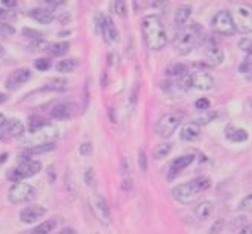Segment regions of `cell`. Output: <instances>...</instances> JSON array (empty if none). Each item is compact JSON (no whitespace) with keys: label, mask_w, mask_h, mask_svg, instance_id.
Listing matches in <instances>:
<instances>
[{"label":"cell","mask_w":252,"mask_h":234,"mask_svg":"<svg viewBox=\"0 0 252 234\" xmlns=\"http://www.w3.org/2000/svg\"><path fill=\"white\" fill-rule=\"evenodd\" d=\"M32 76V71L29 68H19V70H14L12 73L8 76L5 85L8 90H15L19 88L20 85H23L25 82H28Z\"/></svg>","instance_id":"obj_13"},{"label":"cell","mask_w":252,"mask_h":234,"mask_svg":"<svg viewBox=\"0 0 252 234\" xmlns=\"http://www.w3.org/2000/svg\"><path fill=\"white\" fill-rule=\"evenodd\" d=\"M33 66H35V68L40 70V71H46V70L50 67V60H47V58H40V60L35 61Z\"/></svg>","instance_id":"obj_37"},{"label":"cell","mask_w":252,"mask_h":234,"mask_svg":"<svg viewBox=\"0 0 252 234\" xmlns=\"http://www.w3.org/2000/svg\"><path fill=\"white\" fill-rule=\"evenodd\" d=\"M111 6H113V11H114V14H117L119 17H125L126 15V3L125 2H113L111 3Z\"/></svg>","instance_id":"obj_33"},{"label":"cell","mask_w":252,"mask_h":234,"mask_svg":"<svg viewBox=\"0 0 252 234\" xmlns=\"http://www.w3.org/2000/svg\"><path fill=\"white\" fill-rule=\"evenodd\" d=\"M201 134V125L197 122H189L181 130V140L184 141H193Z\"/></svg>","instance_id":"obj_18"},{"label":"cell","mask_w":252,"mask_h":234,"mask_svg":"<svg viewBox=\"0 0 252 234\" xmlns=\"http://www.w3.org/2000/svg\"><path fill=\"white\" fill-rule=\"evenodd\" d=\"M239 47H240L242 50L249 52V50L252 49V41H251L249 38H242V40L239 41Z\"/></svg>","instance_id":"obj_43"},{"label":"cell","mask_w":252,"mask_h":234,"mask_svg":"<svg viewBox=\"0 0 252 234\" xmlns=\"http://www.w3.org/2000/svg\"><path fill=\"white\" fill-rule=\"evenodd\" d=\"M6 158H8V154H2V155H0V166H2V165L5 163Z\"/></svg>","instance_id":"obj_52"},{"label":"cell","mask_w":252,"mask_h":234,"mask_svg":"<svg viewBox=\"0 0 252 234\" xmlns=\"http://www.w3.org/2000/svg\"><path fill=\"white\" fill-rule=\"evenodd\" d=\"M170 152H172V145H170V143H161V145H157L154 148V157L157 160L166 158Z\"/></svg>","instance_id":"obj_26"},{"label":"cell","mask_w":252,"mask_h":234,"mask_svg":"<svg viewBox=\"0 0 252 234\" xmlns=\"http://www.w3.org/2000/svg\"><path fill=\"white\" fill-rule=\"evenodd\" d=\"M46 125H47V122H46L44 117H41V116H32V117H29V125H28V128H29V133L33 134V133L40 131L41 128H44Z\"/></svg>","instance_id":"obj_25"},{"label":"cell","mask_w":252,"mask_h":234,"mask_svg":"<svg viewBox=\"0 0 252 234\" xmlns=\"http://www.w3.org/2000/svg\"><path fill=\"white\" fill-rule=\"evenodd\" d=\"M245 64L249 66V67H252V49L248 52V55H246V58H245Z\"/></svg>","instance_id":"obj_47"},{"label":"cell","mask_w":252,"mask_h":234,"mask_svg":"<svg viewBox=\"0 0 252 234\" xmlns=\"http://www.w3.org/2000/svg\"><path fill=\"white\" fill-rule=\"evenodd\" d=\"M79 152L84 157H90L93 154V145H92V143H82L81 148H79Z\"/></svg>","instance_id":"obj_41"},{"label":"cell","mask_w":252,"mask_h":234,"mask_svg":"<svg viewBox=\"0 0 252 234\" xmlns=\"http://www.w3.org/2000/svg\"><path fill=\"white\" fill-rule=\"evenodd\" d=\"M232 19L236 29L242 33H252V6L240 5L234 9Z\"/></svg>","instance_id":"obj_9"},{"label":"cell","mask_w":252,"mask_h":234,"mask_svg":"<svg viewBox=\"0 0 252 234\" xmlns=\"http://www.w3.org/2000/svg\"><path fill=\"white\" fill-rule=\"evenodd\" d=\"M138 166H140L141 170H148V157H146V152L143 149L138 152Z\"/></svg>","instance_id":"obj_38"},{"label":"cell","mask_w":252,"mask_h":234,"mask_svg":"<svg viewBox=\"0 0 252 234\" xmlns=\"http://www.w3.org/2000/svg\"><path fill=\"white\" fill-rule=\"evenodd\" d=\"M35 22H38L41 25H50L53 20H55V15L50 9H46V8H35L31 11L29 14Z\"/></svg>","instance_id":"obj_19"},{"label":"cell","mask_w":252,"mask_h":234,"mask_svg":"<svg viewBox=\"0 0 252 234\" xmlns=\"http://www.w3.org/2000/svg\"><path fill=\"white\" fill-rule=\"evenodd\" d=\"M194 105H196L197 110L205 111V110H208V108H210V100H208L207 98H201V99H197V100H196Z\"/></svg>","instance_id":"obj_42"},{"label":"cell","mask_w":252,"mask_h":234,"mask_svg":"<svg viewBox=\"0 0 252 234\" xmlns=\"http://www.w3.org/2000/svg\"><path fill=\"white\" fill-rule=\"evenodd\" d=\"M225 135L229 141L234 143H242L248 140V133L242 128H234V127H228L225 131Z\"/></svg>","instance_id":"obj_22"},{"label":"cell","mask_w":252,"mask_h":234,"mask_svg":"<svg viewBox=\"0 0 252 234\" xmlns=\"http://www.w3.org/2000/svg\"><path fill=\"white\" fill-rule=\"evenodd\" d=\"M202 33V28L199 25H190L184 28L181 32L176 33L173 40V47L179 53V55H189V53L194 49L197 40H199Z\"/></svg>","instance_id":"obj_3"},{"label":"cell","mask_w":252,"mask_h":234,"mask_svg":"<svg viewBox=\"0 0 252 234\" xmlns=\"http://www.w3.org/2000/svg\"><path fill=\"white\" fill-rule=\"evenodd\" d=\"M249 106H251V108H249V110H251V111H252V99H251V100H249Z\"/></svg>","instance_id":"obj_56"},{"label":"cell","mask_w":252,"mask_h":234,"mask_svg":"<svg viewBox=\"0 0 252 234\" xmlns=\"http://www.w3.org/2000/svg\"><path fill=\"white\" fill-rule=\"evenodd\" d=\"M46 5H47V6H53V8H58V6L63 5V2H47Z\"/></svg>","instance_id":"obj_51"},{"label":"cell","mask_w":252,"mask_h":234,"mask_svg":"<svg viewBox=\"0 0 252 234\" xmlns=\"http://www.w3.org/2000/svg\"><path fill=\"white\" fill-rule=\"evenodd\" d=\"M205 60H207V63L210 66H214V67L216 66H220L223 63V60H225V53H223V50L220 47L211 46L207 50V53H205Z\"/></svg>","instance_id":"obj_20"},{"label":"cell","mask_w":252,"mask_h":234,"mask_svg":"<svg viewBox=\"0 0 252 234\" xmlns=\"http://www.w3.org/2000/svg\"><path fill=\"white\" fill-rule=\"evenodd\" d=\"M223 221L222 219H218L216 221L213 225H211V228H210V233L208 234H220L222 233V230H223Z\"/></svg>","instance_id":"obj_39"},{"label":"cell","mask_w":252,"mask_h":234,"mask_svg":"<svg viewBox=\"0 0 252 234\" xmlns=\"http://www.w3.org/2000/svg\"><path fill=\"white\" fill-rule=\"evenodd\" d=\"M3 14H5V11H3V9H2V8H0V17H2V15H3Z\"/></svg>","instance_id":"obj_55"},{"label":"cell","mask_w":252,"mask_h":234,"mask_svg":"<svg viewBox=\"0 0 252 234\" xmlns=\"http://www.w3.org/2000/svg\"><path fill=\"white\" fill-rule=\"evenodd\" d=\"M102 32H103V37L108 43H113V41H117L119 40V31L114 25V22L111 20V17H103L102 19Z\"/></svg>","instance_id":"obj_17"},{"label":"cell","mask_w":252,"mask_h":234,"mask_svg":"<svg viewBox=\"0 0 252 234\" xmlns=\"http://www.w3.org/2000/svg\"><path fill=\"white\" fill-rule=\"evenodd\" d=\"M186 90L189 88H196L201 90V92H208L214 87V78L207 73V71H194V73L186 75L183 78V84H181Z\"/></svg>","instance_id":"obj_6"},{"label":"cell","mask_w":252,"mask_h":234,"mask_svg":"<svg viewBox=\"0 0 252 234\" xmlns=\"http://www.w3.org/2000/svg\"><path fill=\"white\" fill-rule=\"evenodd\" d=\"M2 5L6 6V8H14V6H17V2H9V0H3Z\"/></svg>","instance_id":"obj_49"},{"label":"cell","mask_w":252,"mask_h":234,"mask_svg":"<svg viewBox=\"0 0 252 234\" xmlns=\"http://www.w3.org/2000/svg\"><path fill=\"white\" fill-rule=\"evenodd\" d=\"M193 161H194V155H193V154H187V155L178 157V158L173 161V163L170 165L167 178H169V179H173L175 176H178L179 173H181L186 167H189V166L193 163Z\"/></svg>","instance_id":"obj_16"},{"label":"cell","mask_w":252,"mask_h":234,"mask_svg":"<svg viewBox=\"0 0 252 234\" xmlns=\"http://www.w3.org/2000/svg\"><path fill=\"white\" fill-rule=\"evenodd\" d=\"M6 120H8V119H6V117H5V116L2 114V113H0V127H2V125H3V123H5Z\"/></svg>","instance_id":"obj_54"},{"label":"cell","mask_w":252,"mask_h":234,"mask_svg":"<svg viewBox=\"0 0 252 234\" xmlns=\"http://www.w3.org/2000/svg\"><path fill=\"white\" fill-rule=\"evenodd\" d=\"M35 196H37V190H35V187H32L31 184H26V183H15L11 186V189L8 192V200L12 204L31 202Z\"/></svg>","instance_id":"obj_7"},{"label":"cell","mask_w":252,"mask_h":234,"mask_svg":"<svg viewBox=\"0 0 252 234\" xmlns=\"http://www.w3.org/2000/svg\"><path fill=\"white\" fill-rule=\"evenodd\" d=\"M68 47H70V44H68V43H65V41H61V43H55V44H52V46L49 47V52L52 53L53 57H61V55H64V53L68 50Z\"/></svg>","instance_id":"obj_30"},{"label":"cell","mask_w":252,"mask_h":234,"mask_svg":"<svg viewBox=\"0 0 252 234\" xmlns=\"http://www.w3.org/2000/svg\"><path fill=\"white\" fill-rule=\"evenodd\" d=\"M6 99H8V96H6L5 93H0V103H3V102H6Z\"/></svg>","instance_id":"obj_53"},{"label":"cell","mask_w":252,"mask_h":234,"mask_svg":"<svg viewBox=\"0 0 252 234\" xmlns=\"http://www.w3.org/2000/svg\"><path fill=\"white\" fill-rule=\"evenodd\" d=\"M239 234H252V224H251V225H248V227H245Z\"/></svg>","instance_id":"obj_50"},{"label":"cell","mask_w":252,"mask_h":234,"mask_svg":"<svg viewBox=\"0 0 252 234\" xmlns=\"http://www.w3.org/2000/svg\"><path fill=\"white\" fill-rule=\"evenodd\" d=\"M123 189L125 190H132V179L131 178H125L123 179Z\"/></svg>","instance_id":"obj_45"},{"label":"cell","mask_w":252,"mask_h":234,"mask_svg":"<svg viewBox=\"0 0 252 234\" xmlns=\"http://www.w3.org/2000/svg\"><path fill=\"white\" fill-rule=\"evenodd\" d=\"M55 225H57V221H55V219L44 221L43 224H40V225L35 227V228L32 230L31 234H49L53 228H55Z\"/></svg>","instance_id":"obj_27"},{"label":"cell","mask_w":252,"mask_h":234,"mask_svg":"<svg viewBox=\"0 0 252 234\" xmlns=\"http://www.w3.org/2000/svg\"><path fill=\"white\" fill-rule=\"evenodd\" d=\"M239 208L245 213H252V193H249L243 198Z\"/></svg>","instance_id":"obj_32"},{"label":"cell","mask_w":252,"mask_h":234,"mask_svg":"<svg viewBox=\"0 0 252 234\" xmlns=\"http://www.w3.org/2000/svg\"><path fill=\"white\" fill-rule=\"evenodd\" d=\"M184 120V114L183 113H167L164 116H161L157 123H155V133L163 137V138H169L173 135V133L178 130L179 125Z\"/></svg>","instance_id":"obj_4"},{"label":"cell","mask_w":252,"mask_h":234,"mask_svg":"<svg viewBox=\"0 0 252 234\" xmlns=\"http://www.w3.org/2000/svg\"><path fill=\"white\" fill-rule=\"evenodd\" d=\"M213 210H214V207H213V202H210V201H202V202H199L196 205V208H194V216L199 221H205V219H208L210 216H211V213H213Z\"/></svg>","instance_id":"obj_21"},{"label":"cell","mask_w":252,"mask_h":234,"mask_svg":"<svg viewBox=\"0 0 252 234\" xmlns=\"http://www.w3.org/2000/svg\"><path fill=\"white\" fill-rule=\"evenodd\" d=\"M64 88H65L64 79H57V81H52L47 85H44V90H53V92H61Z\"/></svg>","instance_id":"obj_31"},{"label":"cell","mask_w":252,"mask_h":234,"mask_svg":"<svg viewBox=\"0 0 252 234\" xmlns=\"http://www.w3.org/2000/svg\"><path fill=\"white\" fill-rule=\"evenodd\" d=\"M167 75L173 78H184L187 75V66L184 64H173L167 68Z\"/></svg>","instance_id":"obj_28"},{"label":"cell","mask_w":252,"mask_h":234,"mask_svg":"<svg viewBox=\"0 0 252 234\" xmlns=\"http://www.w3.org/2000/svg\"><path fill=\"white\" fill-rule=\"evenodd\" d=\"M58 234H79L76 230H73V228H64V230H61Z\"/></svg>","instance_id":"obj_48"},{"label":"cell","mask_w":252,"mask_h":234,"mask_svg":"<svg viewBox=\"0 0 252 234\" xmlns=\"http://www.w3.org/2000/svg\"><path fill=\"white\" fill-rule=\"evenodd\" d=\"M79 61L76 58H68V60H61L60 63H57V70L60 73H70L75 68H78Z\"/></svg>","instance_id":"obj_24"},{"label":"cell","mask_w":252,"mask_h":234,"mask_svg":"<svg viewBox=\"0 0 252 234\" xmlns=\"http://www.w3.org/2000/svg\"><path fill=\"white\" fill-rule=\"evenodd\" d=\"M23 35H25V37H28V38L35 40V41L43 40V38H41V32L33 31V29H29V28H25V29H23Z\"/></svg>","instance_id":"obj_34"},{"label":"cell","mask_w":252,"mask_h":234,"mask_svg":"<svg viewBox=\"0 0 252 234\" xmlns=\"http://www.w3.org/2000/svg\"><path fill=\"white\" fill-rule=\"evenodd\" d=\"M191 15V6L183 5L175 11V23L176 25H186Z\"/></svg>","instance_id":"obj_23"},{"label":"cell","mask_w":252,"mask_h":234,"mask_svg":"<svg viewBox=\"0 0 252 234\" xmlns=\"http://www.w3.org/2000/svg\"><path fill=\"white\" fill-rule=\"evenodd\" d=\"M47 213V210L41 205H29L26 208H23L20 211V221L25 224H32L37 222L38 219H41L43 216Z\"/></svg>","instance_id":"obj_15"},{"label":"cell","mask_w":252,"mask_h":234,"mask_svg":"<svg viewBox=\"0 0 252 234\" xmlns=\"http://www.w3.org/2000/svg\"><path fill=\"white\" fill-rule=\"evenodd\" d=\"M137 95H138V87L134 88V92H132V98H131V106H135L137 103Z\"/></svg>","instance_id":"obj_46"},{"label":"cell","mask_w":252,"mask_h":234,"mask_svg":"<svg viewBox=\"0 0 252 234\" xmlns=\"http://www.w3.org/2000/svg\"><path fill=\"white\" fill-rule=\"evenodd\" d=\"M93 210L96 218L100 221V224L108 225L111 222V213H110V207H108L105 198L100 193H96L93 198Z\"/></svg>","instance_id":"obj_12"},{"label":"cell","mask_w":252,"mask_h":234,"mask_svg":"<svg viewBox=\"0 0 252 234\" xmlns=\"http://www.w3.org/2000/svg\"><path fill=\"white\" fill-rule=\"evenodd\" d=\"M129 165H128V160L126 158H122V173L123 175H128L129 173Z\"/></svg>","instance_id":"obj_44"},{"label":"cell","mask_w":252,"mask_h":234,"mask_svg":"<svg viewBox=\"0 0 252 234\" xmlns=\"http://www.w3.org/2000/svg\"><path fill=\"white\" fill-rule=\"evenodd\" d=\"M15 33V29L6 23H0V37H11Z\"/></svg>","instance_id":"obj_36"},{"label":"cell","mask_w":252,"mask_h":234,"mask_svg":"<svg viewBox=\"0 0 252 234\" xmlns=\"http://www.w3.org/2000/svg\"><path fill=\"white\" fill-rule=\"evenodd\" d=\"M141 32L146 46L151 50H161L167 43V35L164 25L155 14L145 15L141 20Z\"/></svg>","instance_id":"obj_1"},{"label":"cell","mask_w":252,"mask_h":234,"mask_svg":"<svg viewBox=\"0 0 252 234\" xmlns=\"http://www.w3.org/2000/svg\"><path fill=\"white\" fill-rule=\"evenodd\" d=\"M23 133H25V125L19 119H8L2 127H0V140L22 137Z\"/></svg>","instance_id":"obj_11"},{"label":"cell","mask_w":252,"mask_h":234,"mask_svg":"<svg viewBox=\"0 0 252 234\" xmlns=\"http://www.w3.org/2000/svg\"><path fill=\"white\" fill-rule=\"evenodd\" d=\"M55 143H47V145H38V146H32V148H28L26 149V154L29 155H37V154H44V152H49L52 149H55Z\"/></svg>","instance_id":"obj_29"},{"label":"cell","mask_w":252,"mask_h":234,"mask_svg":"<svg viewBox=\"0 0 252 234\" xmlns=\"http://www.w3.org/2000/svg\"><path fill=\"white\" fill-rule=\"evenodd\" d=\"M211 187V181L207 176H197L191 179L190 183L179 184L172 190V196L175 198V201L181 202V204H190L193 202L197 196L202 192L208 190Z\"/></svg>","instance_id":"obj_2"},{"label":"cell","mask_w":252,"mask_h":234,"mask_svg":"<svg viewBox=\"0 0 252 234\" xmlns=\"http://www.w3.org/2000/svg\"><path fill=\"white\" fill-rule=\"evenodd\" d=\"M75 113H76V105L64 102V103H58L53 106L50 116L52 119H57V120H68L75 116Z\"/></svg>","instance_id":"obj_14"},{"label":"cell","mask_w":252,"mask_h":234,"mask_svg":"<svg viewBox=\"0 0 252 234\" xmlns=\"http://www.w3.org/2000/svg\"><path fill=\"white\" fill-rule=\"evenodd\" d=\"M40 170H41V163H40V161L31 160V161H28V163L20 165L17 169H11L8 172V179L15 184V183L23 181L25 178H29L32 175H37Z\"/></svg>","instance_id":"obj_10"},{"label":"cell","mask_w":252,"mask_h":234,"mask_svg":"<svg viewBox=\"0 0 252 234\" xmlns=\"http://www.w3.org/2000/svg\"><path fill=\"white\" fill-rule=\"evenodd\" d=\"M85 183L90 187H96V173H94L93 169H88L85 172Z\"/></svg>","instance_id":"obj_35"},{"label":"cell","mask_w":252,"mask_h":234,"mask_svg":"<svg viewBox=\"0 0 252 234\" xmlns=\"http://www.w3.org/2000/svg\"><path fill=\"white\" fill-rule=\"evenodd\" d=\"M90 102V79H87V84L84 85V105H82V111L87 110Z\"/></svg>","instance_id":"obj_40"},{"label":"cell","mask_w":252,"mask_h":234,"mask_svg":"<svg viewBox=\"0 0 252 234\" xmlns=\"http://www.w3.org/2000/svg\"><path fill=\"white\" fill-rule=\"evenodd\" d=\"M58 128L53 127V125L47 123L44 128H41L40 131L31 134L28 138H25V145H31L32 146H38V145H47V143H53V140L58 138Z\"/></svg>","instance_id":"obj_8"},{"label":"cell","mask_w":252,"mask_h":234,"mask_svg":"<svg viewBox=\"0 0 252 234\" xmlns=\"http://www.w3.org/2000/svg\"><path fill=\"white\" fill-rule=\"evenodd\" d=\"M211 28L214 29V32H218L219 35H225V37H231V35L237 32L232 14L225 9L214 14V17L211 19Z\"/></svg>","instance_id":"obj_5"}]
</instances>
